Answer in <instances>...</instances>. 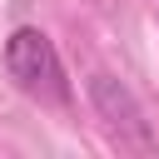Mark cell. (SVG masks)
Listing matches in <instances>:
<instances>
[{
    "label": "cell",
    "mask_w": 159,
    "mask_h": 159,
    "mask_svg": "<svg viewBox=\"0 0 159 159\" xmlns=\"http://www.w3.org/2000/svg\"><path fill=\"white\" fill-rule=\"evenodd\" d=\"M5 70H10V80H15L30 99H40V104H65V99H70L65 65H60L50 35L35 30V25L10 30V40H5Z\"/></svg>",
    "instance_id": "obj_1"
},
{
    "label": "cell",
    "mask_w": 159,
    "mask_h": 159,
    "mask_svg": "<svg viewBox=\"0 0 159 159\" xmlns=\"http://www.w3.org/2000/svg\"><path fill=\"white\" fill-rule=\"evenodd\" d=\"M89 104H94V114L104 119L109 139H114L124 154H154V149H159V134L149 129L139 99H134L129 84H119L114 75H89Z\"/></svg>",
    "instance_id": "obj_2"
}]
</instances>
